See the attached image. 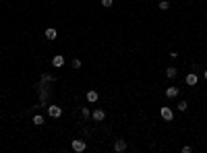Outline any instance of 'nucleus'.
Segmentation results:
<instances>
[{"mask_svg":"<svg viewBox=\"0 0 207 153\" xmlns=\"http://www.w3.org/2000/svg\"><path fill=\"white\" fill-rule=\"evenodd\" d=\"M124 149H126V141H124V139H118L116 143H114V151H118V153H122Z\"/></svg>","mask_w":207,"mask_h":153,"instance_id":"nucleus-4","label":"nucleus"},{"mask_svg":"<svg viewBox=\"0 0 207 153\" xmlns=\"http://www.w3.org/2000/svg\"><path fill=\"white\" fill-rule=\"evenodd\" d=\"M48 114L52 118H60L62 116V108L60 105H48Z\"/></svg>","mask_w":207,"mask_h":153,"instance_id":"nucleus-2","label":"nucleus"},{"mask_svg":"<svg viewBox=\"0 0 207 153\" xmlns=\"http://www.w3.org/2000/svg\"><path fill=\"white\" fill-rule=\"evenodd\" d=\"M81 114H83V116H85V118H89V116H91V112L87 110V108H83V110H81Z\"/></svg>","mask_w":207,"mask_h":153,"instance_id":"nucleus-17","label":"nucleus"},{"mask_svg":"<svg viewBox=\"0 0 207 153\" xmlns=\"http://www.w3.org/2000/svg\"><path fill=\"white\" fill-rule=\"evenodd\" d=\"M56 35H58V31H56L54 27L46 29V37H48V39H56Z\"/></svg>","mask_w":207,"mask_h":153,"instance_id":"nucleus-8","label":"nucleus"},{"mask_svg":"<svg viewBox=\"0 0 207 153\" xmlns=\"http://www.w3.org/2000/svg\"><path fill=\"white\" fill-rule=\"evenodd\" d=\"M33 122H35L37 126H40V124H44V118H41V116H35V118H33Z\"/></svg>","mask_w":207,"mask_h":153,"instance_id":"nucleus-16","label":"nucleus"},{"mask_svg":"<svg viewBox=\"0 0 207 153\" xmlns=\"http://www.w3.org/2000/svg\"><path fill=\"white\" fill-rule=\"evenodd\" d=\"M166 75H168V79H174V76H176V75H178V70H176V68H174V66H170V68H168V70H166Z\"/></svg>","mask_w":207,"mask_h":153,"instance_id":"nucleus-11","label":"nucleus"},{"mask_svg":"<svg viewBox=\"0 0 207 153\" xmlns=\"http://www.w3.org/2000/svg\"><path fill=\"white\" fill-rule=\"evenodd\" d=\"M91 116H93V120H97V122H102L106 114H104V110H95L93 114H91Z\"/></svg>","mask_w":207,"mask_h":153,"instance_id":"nucleus-10","label":"nucleus"},{"mask_svg":"<svg viewBox=\"0 0 207 153\" xmlns=\"http://www.w3.org/2000/svg\"><path fill=\"white\" fill-rule=\"evenodd\" d=\"M52 64H54L56 68L64 66V56H54V58H52Z\"/></svg>","mask_w":207,"mask_h":153,"instance_id":"nucleus-7","label":"nucleus"},{"mask_svg":"<svg viewBox=\"0 0 207 153\" xmlns=\"http://www.w3.org/2000/svg\"><path fill=\"white\" fill-rule=\"evenodd\" d=\"M85 141H81V139H75L73 141V151H77V153H81V151H85Z\"/></svg>","mask_w":207,"mask_h":153,"instance_id":"nucleus-3","label":"nucleus"},{"mask_svg":"<svg viewBox=\"0 0 207 153\" xmlns=\"http://www.w3.org/2000/svg\"><path fill=\"white\" fill-rule=\"evenodd\" d=\"M112 2H114V0H102V6L110 8V6H112Z\"/></svg>","mask_w":207,"mask_h":153,"instance_id":"nucleus-14","label":"nucleus"},{"mask_svg":"<svg viewBox=\"0 0 207 153\" xmlns=\"http://www.w3.org/2000/svg\"><path fill=\"white\" fill-rule=\"evenodd\" d=\"M176 95H178V89H176V87H168V89H166V97H176Z\"/></svg>","mask_w":207,"mask_h":153,"instance_id":"nucleus-9","label":"nucleus"},{"mask_svg":"<svg viewBox=\"0 0 207 153\" xmlns=\"http://www.w3.org/2000/svg\"><path fill=\"white\" fill-rule=\"evenodd\" d=\"M203 76H205V81H207V70H205V72H203Z\"/></svg>","mask_w":207,"mask_h":153,"instance_id":"nucleus-19","label":"nucleus"},{"mask_svg":"<svg viewBox=\"0 0 207 153\" xmlns=\"http://www.w3.org/2000/svg\"><path fill=\"white\" fill-rule=\"evenodd\" d=\"M159 8H162V10H168V8H170V2L162 0V2H159Z\"/></svg>","mask_w":207,"mask_h":153,"instance_id":"nucleus-13","label":"nucleus"},{"mask_svg":"<svg viewBox=\"0 0 207 153\" xmlns=\"http://www.w3.org/2000/svg\"><path fill=\"white\" fill-rule=\"evenodd\" d=\"M197 81H199V76L195 75V72H188V75H186V85L193 87V85H197Z\"/></svg>","mask_w":207,"mask_h":153,"instance_id":"nucleus-5","label":"nucleus"},{"mask_svg":"<svg viewBox=\"0 0 207 153\" xmlns=\"http://www.w3.org/2000/svg\"><path fill=\"white\" fill-rule=\"evenodd\" d=\"M97 97H99V95H97V91H93V89L87 91V101H89V104H95Z\"/></svg>","mask_w":207,"mask_h":153,"instance_id":"nucleus-6","label":"nucleus"},{"mask_svg":"<svg viewBox=\"0 0 207 153\" xmlns=\"http://www.w3.org/2000/svg\"><path fill=\"white\" fill-rule=\"evenodd\" d=\"M73 68H81V60H79V58L73 60Z\"/></svg>","mask_w":207,"mask_h":153,"instance_id":"nucleus-15","label":"nucleus"},{"mask_svg":"<svg viewBox=\"0 0 207 153\" xmlns=\"http://www.w3.org/2000/svg\"><path fill=\"white\" fill-rule=\"evenodd\" d=\"M186 108H188V104H186V101H178V110L180 112H186Z\"/></svg>","mask_w":207,"mask_h":153,"instance_id":"nucleus-12","label":"nucleus"},{"mask_svg":"<svg viewBox=\"0 0 207 153\" xmlns=\"http://www.w3.org/2000/svg\"><path fill=\"white\" fill-rule=\"evenodd\" d=\"M191 151H193V149H191L188 145H184V147H182V153H191Z\"/></svg>","mask_w":207,"mask_h":153,"instance_id":"nucleus-18","label":"nucleus"},{"mask_svg":"<svg viewBox=\"0 0 207 153\" xmlns=\"http://www.w3.org/2000/svg\"><path fill=\"white\" fill-rule=\"evenodd\" d=\"M159 114H162V118L164 120H168V122H172V118H174V112L168 108V105H164L162 110H159Z\"/></svg>","mask_w":207,"mask_h":153,"instance_id":"nucleus-1","label":"nucleus"}]
</instances>
